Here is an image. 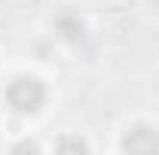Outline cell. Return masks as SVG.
Masks as SVG:
<instances>
[{
	"label": "cell",
	"mask_w": 159,
	"mask_h": 155,
	"mask_svg": "<svg viewBox=\"0 0 159 155\" xmlns=\"http://www.w3.org/2000/svg\"><path fill=\"white\" fill-rule=\"evenodd\" d=\"M6 100L16 113H37L46 103V85L34 76H19L9 82L6 88Z\"/></svg>",
	"instance_id": "6da1fadb"
},
{
	"label": "cell",
	"mask_w": 159,
	"mask_h": 155,
	"mask_svg": "<svg viewBox=\"0 0 159 155\" xmlns=\"http://www.w3.org/2000/svg\"><path fill=\"white\" fill-rule=\"evenodd\" d=\"M122 149L125 152H141V155L159 152V131L150 128V125H135L122 140Z\"/></svg>",
	"instance_id": "7a4b0ae2"
},
{
	"label": "cell",
	"mask_w": 159,
	"mask_h": 155,
	"mask_svg": "<svg viewBox=\"0 0 159 155\" xmlns=\"http://www.w3.org/2000/svg\"><path fill=\"white\" fill-rule=\"evenodd\" d=\"M89 146L83 143V140H61L58 143V152H86Z\"/></svg>",
	"instance_id": "3957f363"
},
{
	"label": "cell",
	"mask_w": 159,
	"mask_h": 155,
	"mask_svg": "<svg viewBox=\"0 0 159 155\" xmlns=\"http://www.w3.org/2000/svg\"><path fill=\"white\" fill-rule=\"evenodd\" d=\"M21 149H31V152H37L40 146H37V143H31V140H25V143H19V146H16V152H21Z\"/></svg>",
	"instance_id": "277c9868"
}]
</instances>
